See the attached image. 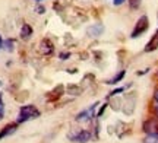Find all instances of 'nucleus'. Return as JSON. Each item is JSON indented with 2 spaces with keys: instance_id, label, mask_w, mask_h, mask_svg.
<instances>
[{
  "instance_id": "1",
  "label": "nucleus",
  "mask_w": 158,
  "mask_h": 143,
  "mask_svg": "<svg viewBox=\"0 0 158 143\" xmlns=\"http://www.w3.org/2000/svg\"><path fill=\"white\" fill-rule=\"evenodd\" d=\"M38 117H40V109L35 105H22L21 109H19V115H18L16 123L21 124V123H25L28 120H34V118H38Z\"/></svg>"
},
{
  "instance_id": "2",
  "label": "nucleus",
  "mask_w": 158,
  "mask_h": 143,
  "mask_svg": "<svg viewBox=\"0 0 158 143\" xmlns=\"http://www.w3.org/2000/svg\"><path fill=\"white\" fill-rule=\"evenodd\" d=\"M148 28H149V19H148L147 15H142V16L138 19V22H136L130 37H132V38H138V37H141Z\"/></svg>"
},
{
  "instance_id": "3",
  "label": "nucleus",
  "mask_w": 158,
  "mask_h": 143,
  "mask_svg": "<svg viewBox=\"0 0 158 143\" xmlns=\"http://www.w3.org/2000/svg\"><path fill=\"white\" fill-rule=\"evenodd\" d=\"M91 137H92V134H91L89 130H79V132H76V133H70V134H69V139H70L72 142H78V143L89 142Z\"/></svg>"
},
{
  "instance_id": "4",
  "label": "nucleus",
  "mask_w": 158,
  "mask_h": 143,
  "mask_svg": "<svg viewBox=\"0 0 158 143\" xmlns=\"http://www.w3.org/2000/svg\"><path fill=\"white\" fill-rule=\"evenodd\" d=\"M40 53L43 56H51L54 53V46L48 38H44V40L40 42Z\"/></svg>"
},
{
  "instance_id": "5",
  "label": "nucleus",
  "mask_w": 158,
  "mask_h": 143,
  "mask_svg": "<svg viewBox=\"0 0 158 143\" xmlns=\"http://www.w3.org/2000/svg\"><path fill=\"white\" fill-rule=\"evenodd\" d=\"M143 132L147 134H154V133H158V118H149L143 123Z\"/></svg>"
},
{
  "instance_id": "6",
  "label": "nucleus",
  "mask_w": 158,
  "mask_h": 143,
  "mask_svg": "<svg viewBox=\"0 0 158 143\" xmlns=\"http://www.w3.org/2000/svg\"><path fill=\"white\" fill-rule=\"evenodd\" d=\"M135 104H136V98L133 93H130L127 97L124 98V107H123V111L124 114L130 115L133 113V109H135Z\"/></svg>"
},
{
  "instance_id": "7",
  "label": "nucleus",
  "mask_w": 158,
  "mask_h": 143,
  "mask_svg": "<svg viewBox=\"0 0 158 143\" xmlns=\"http://www.w3.org/2000/svg\"><path fill=\"white\" fill-rule=\"evenodd\" d=\"M97 105H98V104H94V105L91 107V109H85V111H82V113H79V114L76 115V121H88V120H91V118L94 117V109L97 108Z\"/></svg>"
},
{
  "instance_id": "8",
  "label": "nucleus",
  "mask_w": 158,
  "mask_h": 143,
  "mask_svg": "<svg viewBox=\"0 0 158 143\" xmlns=\"http://www.w3.org/2000/svg\"><path fill=\"white\" fill-rule=\"evenodd\" d=\"M86 32H88V35H89V37L97 38V37H100V35L104 32V25H102V23H95V25H91Z\"/></svg>"
},
{
  "instance_id": "9",
  "label": "nucleus",
  "mask_w": 158,
  "mask_h": 143,
  "mask_svg": "<svg viewBox=\"0 0 158 143\" xmlns=\"http://www.w3.org/2000/svg\"><path fill=\"white\" fill-rule=\"evenodd\" d=\"M158 48V29L155 31V34L152 35V38L147 42V46H145V53H151V51H155Z\"/></svg>"
},
{
  "instance_id": "10",
  "label": "nucleus",
  "mask_w": 158,
  "mask_h": 143,
  "mask_svg": "<svg viewBox=\"0 0 158 143\" xmlns=\"http://www.w3.org/2000/svg\"><path fill=\"white\" fill-rule=\"evenodd\" d=\"M32 34H34V29H32V26L31 25H28V23H23L22 28H21V38H22L23 41L29 40L31 37H32Z\"/></svg>"
},
{
  "instance_id": "11",
  "label": "nucleus",
  "mask_w": 158,
  "mask_h": 143,
  "mask_svg": "<svg viewBox=\"0 0 158 143\" xmlns=\"http://www.w3.org/2000/svg\"><path fill=\"white\" fill-rule=\"evenodd\" d=\"M18 129V123H12V124H7V126L0 132V140L3 137H6V136H9V134H12V133H15Z\"/></svg>"
},
{
  "instance_id": "12",
  "label": "nucleus",
  "mask_w": 158,
  "mask_h": 143,
  "mask_svg": "<svg viewBox=\"0 0 158 143\" xmlns=\"http://www.w3.org/2000/svg\"><path fill=\"white\" fill-rule=\"evenodd\" d=\"M63 91H64V88H63L62 85H59V86H56L53 91L48 93V101H56L57 98H60L62 97V93H63Z\"/></svg>"
},
{
  "instance_id": "13",
  "label": "nucleus",
  "mask_w": 158,
  "mask_h": 143,
  "mask_svg": "<svg viewBox=\"0 0 158 143\" xmlns=\"http://www.w3.org/2000/svg\"><path fill=\"white\" fill-rule=\"evenodd\" d=\"M124 74H126V70H120V72H118V73L116 74L114 77H111V79H108L107 82H106V83H107V85H116V83H118L120 80L123 79V77H124Z\"/></svg>"
},
{
  "instance_id": "14",
  "label": "nucleus",
  "mask_w": 158,
  "mask_h": 143,
  "mask_svg": "<svg viewBox=\"0 0 158 143\" xmlns=\"http://www.w3.org/2000/svg\"><path fill=\"white\" fill-rule=\"evenodd\" d=\"M13 46H15V41L10 40V38L2 42V48H3V50H6V51H9V53L13 51Z\"/></svg>"
},
{
  "instance_id": "15",
  "label": "nucleus",
  "mask_w": 158,
  "mask_h": 143,
  "mask_svg": "<svg viewBox=\"0 0 158 143\" xmlns=\"http://www.w3.org/2000/svg\"><path fill=\"white\" fill-rule=\"evenodd\" d=\"M68 92L69 93H72V95H81L82 88H81V86H76V85H69L68 86Z\"/></svg>"
},
{
  "instance_id": "16",
  "label": "nucleus",
  "mask_w": 158,
  "mask_h": 143,
  "mask_svg": "<svg viewBox=\"0 0 158 143\" xmlns=\"http://www.w3.org/2000/svg\"><path fill=\"white\" fill-rule=\"evenodd\" d=\"M143 143H158V133L147 134V137L143 139Z\"/></svg>"
},
{
  "instance_id": "17",
  "label": "nucleus",
  "mask_w": 158,
  "mask_h": 143,
  "mask_svg": "<svg viewBox=\"0 0 158 143\" xmlns=\"http://www.w3.org/2000/svg\"><path fill=\"white\" fill-rule=\"evenodd\" d=\"M129 2V7L132 10H136V9H139V6H141L142 0H127Z\"/></svg>"
},
{
  "instance_id": "18",
  "label": "nucleus",
  "mask_w": 158,
  "mask_h": 143,
  "mask_svg": "<svg viewBox=\"0 0 158 143\" xmlns=\"http://www.w3.org/2000/svg\"><path fill=\"white\" fill-rule=\"evenodd\" d=\"M3 114H5V104H3V93L0 92V120L3 118Z\"/></svg>"
},
{
  "instance_id": "19",
  "label": "nucleus",
  "mask_w": 158,
  "mask_h": 143,
  "mask_svg": "<svg viewBox=\"0 0 158 143\" xmlns=\"http://www.w3.org/2000/svg\"><path fill=\"white\" fill-rule=\"evenodd\" d=\"M120 92H124V88H118V89H116V91H111L108 97H116V95H117V93H120Z\"/></svg>"
},
{
  "instance_id": "20",
  "label": "nucleus",
  "mask_w": 158,
  "mask_h": 143,
  "mask_svg": "<svg viewBox=\"0 0 158 143\" xmlns=\"http://www.w3.org/2000/svg\"><path fill=\"white\" fill-rule=\"evenodd\" d=\"M59 57H60V60H68L69 57H70V53H60V54H59Z\"/></svg>"
},
{
  "instance_id": "21",
  "label": "nucleus",
  "mask_w": 158,
  "mask_h": 143,
  "mask_svg": "<svg viewBox=\"0 0 158 143\" xmlns=\"http://www.w3.org/2000/svg\"><path fill=\"white\" fill-rule=\"evenodd\" d=\"M152 113L155 114V117L158 118V102H152Z\"/></svg>"
},
{
  "instance_id": "22",
  "label": "nucleus",
  "mask_w": 158,
  "mask_h": 143,
  "mask_svg": "<svg viewBox=\"0 0 158 143\" xmlns=\"http://www.w3.org/2000/svg\"><path fill=\"white\" fill-rule=\"evenodd\" d=\"M35 10H37V13L43 15V13L45 12V9H44V6H37V9H35Z\"/></svg>"
},
{
  "instance_id": "23",
  "label": "nucleus",
  "mask_w": 158,
  "mask_h": 143,
  "mask_svg": "<svg viewBox=\"0 0 158 143\" xmlns=\"http://www.w3.org/2000/svg\"><path fill=\"white\" fill-rule=\"evenodd\" d=\"M126 0H113V5L114 6H120V5H123Z\"/></svg>"
},
{
  "instance_id": "24",
  "label": "nucleus",
  "mask_w": 158,
  "mask_h": 143,
  "mask_svg": "<svg viewBox=\"0 0 158 143\" xmlns=\"http://www.w3.org/2000/svg\"><path fill=\"white\" fill-rule=\"evenodd\" d=\"M106 107H107V104H104V105H102V108L100 109V111H98V114H97V117H101L102 113H104V109H106Z\"/></svg>"
},
{
  "instance_id": "25",
  "label": "nucleus",
  "mask_w": 158,
  "mask_h": 143,
  "mask_svg": "<svg viewBox=\"0 0 158 143\" xmlns=\"http://www.w3.org/2000/svg\"><path fill=\"white\" fill-rule=\"evenodd\" d=\"M152 102H158V88L155 89V92H154V101Z\"/></svg>"
},
{
  "instance_id": "26",
  "label": "nucleus",
  "mask_w": 158,
  "mask_h": 143,
  "mask_svg": "<svg viewBox=\"0 0 158 143\" xmlns=\"http://www.w3.org/2000/svg\"><path fill=\"white\" fill-rule=\"evenodd\" d=\"M2 42H3V40H2V37H0V48H2Z\"/></svg>"
},
{
  "instance_id": "27",
  "label": "nucleus",
  "mask_w": 158,
  "mask_h": 143,
  "mask_svg": "<svg viewBox=\"0 0 158 143\" xmlns=\"http://www.w3.org/2000/svg\"><path fill=\"white\" fill-rule=\"evenodd\" d=\"M35 2H43V0H35Z\"/></svg>"
},
{
  "instance_id": "28",
  "label": "nucleus",
  "mask_w": 158,
  "mask_h": 143,
  "mask_svg": "<svg viewBox=\"0 0 158 143\" xmlns=\"http://www.w3.org/2000/svg\"><path fill=\"white\" fill-rule=\"evenodd\" d=\"M0 85H2V82H0Z\"/></svg>"
}]
</instances>
